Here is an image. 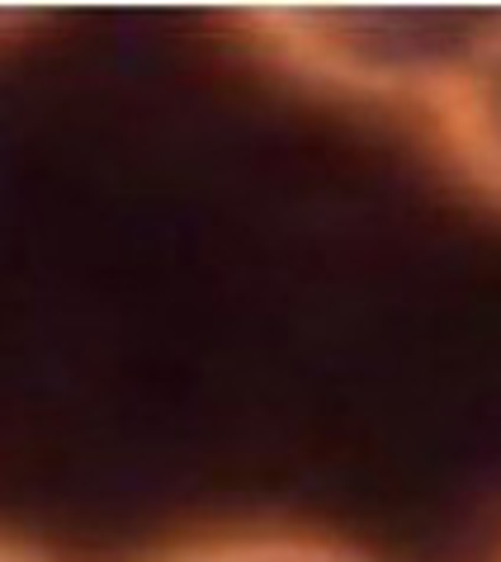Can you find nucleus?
<instances>
[{
  "instance_id": "nucleus-1",
  "label": "nucleus",
  "mask_w": 501,
  "mask_h": 562,
  "mask_svg": "<svg viewBox=\"0 0 501 562\" xmlns=\"http://www.w3.org/2000/svg\"><path fill=\"white\" fill-rule=\"evenodd\" d=\"M232 14L299 81L426 109L501 34V5H242Z\"/></svg>"
},
{
  "instance_id": "nucleus-2",
  "label": "nucleus",
  "mask_w": 501,
  "mask_h": 562,
  "mask_svg": "<svg viewBox=\"0 0 501 562\" xmlns=\"http://www.w3.org/2000/svg\"><path fill=\"white\" fill-rule=\"evenodd\" d=\"M445 156L501 204V34L431 109Z\"/></svg>"
},
{
  "instance_id": "nucleus-3",
  "label": "nucleus",
  "mask_w": 501,
  "mask_h": 562,
  "mask_svg": "<svg viewBox=\"0 0 501 562\" xmlns=\"http://www.w3.org/2000/svg\"><path fill=\"white\" fill-rule=\"evenodd\" d=\"M156 562H374V558L346 549L336 539L256 529V535H218V539L180 543V549H170Z\"/></svg>"
},
{
  "instance_id": "nucleus-4",
  "label": "nucleus",
  "mask_w": 501,
  "mask_h": 562,
  "mask_svg": "<svg viewBox=\"0 0 501 562\" xmlns=\"http://www.w3.org/2000/svg\"><path fill=\"white\" fill-rule=\"evenodd\" d=\"M0 562H53V558H43L38 549H24V543L0 539Z\"/></svg>"
},
{
  "instance_id": "nucleus-5",
  "label": "nucleus",
  "mask_w": 501,
  "mask_h": 562,
  "mask_svg": "<svg viewBox=\"0 0 501 562\" xmlns=\"http://www.w3.org/2000/svg\"><path fill=\"white\" fill-rule=\"evenodd\" d=\"M20 20H29V10H20V5H0V29L20 24Z\"/></svg>"
}]
</instances>
